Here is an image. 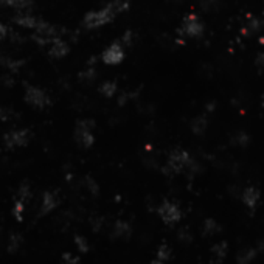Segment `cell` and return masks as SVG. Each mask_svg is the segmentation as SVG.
<instances>
[{
    "label": "cell",
    "mask_w": 264,
    "mask_h": 264,
    "mask_svg": "<svg viewBox=\"0 0 264 264\" xmlns=\"http://www.w3.org/2000/svg\"><path fill=\"white\" fill-rule=\"evenodd\" d=\"M125 10H128V4L122 2V0H115V2H110L109 5H106L101 10L87 13L83 23H84V27L89 28V30L100 28V27L106 25V23L112 22L120 13H123Z\"/></svg>",
    "instance_id": "1"
},
{
    "label": "cell",
    "mask_w": 264,
    "mask_h": 264,
    "mask_svg": "<svg viewBox=\"0 0 264 264\" xmlns=\"http://www.w3.org/2000/svg\"><path fill=\"white\" fill-rule=\"evenodd\" d=\"M195 168V162L191 160V157L188 156V153L177 149L173 151L171 156L168 157L166 166H165V173L166 174H179L183 171H190Z\"/></svg>",
    "instance_id": "2"
},
{
    "label": "cell",
    "mask_w": 264,
    "mask_h": 264,
    "mask_svg": "<svg viewBox=\"0 0 264 264\" xmlns=\"http://www.w3.org/2000/svg\"><path fill=\"white\" fill-rule=\"evenodd\" d=\"M93 129H95V126H93L92 120H81L78 123L75 135H77V141L83 148H90L93 145V141H95Z\"/></svg>",
    "instance_id": "3"
},
{
    "label": "cell",
    "mask_w": 264,
    "mask_h": 264,
    "mask_svg": "<svg viewBox=\"0 0 264 264\" xmlns=\"http://www.w3.org/2000/svg\"><path fill=\"white\" fill-rule=\"evenodd\" d=\"M30 137H31V134L27 129H13V131L5 134L4 141H5L7 148L16 149V148L27 146L28 141H30Z\"/></svg>",
    "instance_id": "4"
},
{
    "label": "cell",
    "mask_w": 264,
    "mask_h": 264,
    "mask_svg": "<svg viewBox=\"0 0 264 264\" xmlns=\"http://www.w3.org/2000/svg\"><path fill=\"white\" fill-rule=\"evenodd\" d=\"M25 101L36 109H44L50 104V97L39 87H28L25 92Z\"/></svg>",
    "instance_id": "5"
},
{
    "label": "cell",
    "mask_w": 264,
    "mask_h": 264,
    "mask_svg": "<svg viewBox=\"0 0 264 264\" xmlns=\"http://www.w3.org/2000/svg\"><path fill=\"white\" fill-rule=\"evenodd\" d=\"M101 59L107 65H118L120 62L125 59V47L120 44V42L110 44L107 49L103 52Z\"/></svg>",
    "instance_id": "6"
},
{
    "label": "cell",
    "mask_w": 264,
    "mask_h": 264,
    "mask_svg": "<svg viewBox=\"0 0 264 264\" xmlns=\"http://www.w3.org/2000/svg\"><path fill=\"white\" fill-rule=\"evenodd\" d=\"M180 31L186 36V37H199L204 31V25L198 16L190 14L183 19L182 22V28Z\"/></svg>",
    "instance_id": "7"
},
{
    "label": "cell",
    "mask_w": 264,
    "mask_h": 264,
    "mask_svg": "<svg viewBox=\"0 0 264 264\" xmlns=\"http://www.w3.org/2000/svg\"><path fill=\"white\" fill-rule=\"evenodd\" d=\"M159 214L160 218L166 222V224H176L177 221H180L182 218V211L180 208L170 201H165L160 207H159Z\"/></svg>",
    "instance_id": "8"
},
{
    "label": "cell",
    "mask_w": 264,
    "mask_h": 264,
    "mask_svg": "<svg viewBox=\"0 0 264 264\" xmlns=\"http://www.w3.org/2000/svg\"><path fill=\"white\" fill-rule=\"evenodd\" d=\"M30 199V188L27 185H23L19 193L16 196V201H14V208H13V214L19 221H22L23 218V211H25V207H27V202Z\"/></svg>",
    "instance_id": "9"
},
{
    "label": "cell",
    "mask_w": 264,
    "mask_h": 264,
    "mask_svg": "<svg viewBox=\"0 0 264 264\" xmlns=\"http://www.w3.org/2000/svg\"><path fill=\"white\" fill-rule=\"evenodd\" d=\"M59 205V196L53 191H47L42 196V202H41V213L47 214L50 213L52 210H55Z\"/></svg>",
    "instance_id": "10"
},
{
    "label": "cell",
    "mask_w": 264,
    "mask_h": 264,
    "mask_svg": "<svg viewBox=\"0 0 264 264\" xmlns=\"http://www.w3.org/2000/svg\"><path fill=\"white\" fill-rule=\"evenodd\" d=\"M14 22L17 23V25H20V27H25V28H31V30H37L41 25H42V20L41 19H37V17H34L33 14H27V13H23V14H19L16 19H14Z\"/></svg>",
    "instance_id": "11"
},
{
    "label": "cell",
    "mask_w": 264,
    "mask_h": 264,
    "mask_svg": "<svg viewBox=\"0 0 264 264\" xmlns=\"http://www.w3.org/2000/svg\"><path fill=\"white\" fill-rule=\"evenodd\" d=\"M241 199L250 210H253L259 202V190L255 186H247L246 190H243Z\"/></svg>",
    "instance_id": "12"
},
{
    "label": "cell",
    "mask_w": 264,
    "mask_h": 264,
    "mask_svg": "<svg viewBox=\"0 0 264 264\" xmlns=\"http://www.w3.org/2000/svg\"><path fill=\"white\" fill-rule=\"evenodd\" d=\"M50 56H53V58H64L67 53H68V45H67V42H64L62 39H59V37H56V39H53L50 44Z\"/></svg>",
    "instance_id": "13"
},
{
    "label": "cell",
    "mask_w": 264,
    "mask_h": 264,
    "mask_svg": "<svg viewBox=\"0 0 264 264\" xmlns=\"http://www.w3.org/2000/svg\"><path fill=\"white\" fill-rule=\"evenodd\" d=\"M258 256V250L255 247H244L236 253V264H252Z\"/></svg>",
    "instance_id": "14"
},
{
    "label": "cell",
    "mask_w": 264,
    "mask_h": 264,
    "mask_svg": "<svg viewBox=\"0 0 264 264\" xmlns=\"http://www.w3.org/2000/svg\"><path fill=\"white\" fill-rule=\"evenodd\" d=\"M227 253H229V246L225 241H221L211 247V255H213L214 261H218V262H222L225 259Z\"/></svg>",
    "instance_id": "15"
},
{
    "label": "cell",
    "mask_w": 264,
    "mask_h": 264,
    "mask_svg": "<svg viewBox=\"0 0 264 264\" xmlns=\"http://www.w3.org/2000/svg\"><path fill=\"white\" fill-rule=\"evenodd\" d=\"M115 238H128L131 235V225L126 221H117L114 225V233Z\"/></svg>",
    "instance_id": "16"
},
{
    "label": "cell",
    "mask_w": 264,
    "mask_h": 264,
    "mask_svg": "<svg viewBox=\"0 0 264 264\" xmlns=\"http://www.w3.org/2000/svg\"><path fill=\"white\" fill-rule=\"evenodd\" d=\"M0 5L14 10H27L31 7V0H0Z\"/></svg>",
    "instance_id": "17"
},
{
    "label": "cell",
    "mask_w": 264,
    "mask_h": 264,
    "mask_svg": "<svg viewBox=\"0 0 264 264\" xmlns=\"http://www.w3.org/2000/svg\"><path fill=\"white\" fill-rule=\"evenodd\" d=\"M202 232H204V236H213V235H218L221 233V225L216 222L214 219H205L204 222V227H202Z\"/></svg>",
    "instance_id": "18"
},
{
    "label": "cell",
    "mask_w": 264,
    "mask_h": 264,
    "mask_svg": "<svg viewBox=\"0 0 264 264\" xmlns=\"http://www.w3.org/2000/svg\"><path fill=\"white\" fill-rule=\"evenodd\" d=\"M100 92H101V95H104L106 98H112L115 95V92H117V84L114 81H106V83L101 84Z\"/></svg>",
    "instance_id": "19"
},
{
    "label": "cell",
    "mask_w": 264,
    "mask_h": 264,
    "mask_svg": "<svg viewBox=\"0 0 264 264\" xmlns=\"http://www.w3.org/2000/svg\"><path fill=\"white\" fill-rule=\"evenodd\" d=\"M171 258V249L168 247L166 244H163V246H160L159 247V250H157V259H160V261H168Z\"/></svg>",
    "instance_id": "20"
},
{
    "label": "cell",
    "mask_w": 264,
    "mask_h": 264,
    "mask_svg": "<svg viewBox=\"0 0 264 264\" xmlns=\"http://www.w3.org/2000/svg\"><path fill=\"white\" fill-rule=\"evenodd\" d=\"M20 243H22V238H20V235H17V233L11 235L10 241H8V250H10L11 253H13V252H16V250L19 249Z\"/></svg>",
    "instance_id": "21"
},
{
    "label": "cell",
    "mask_w": 264,
    "mask_h": 264,
    "mask_svg": "<svg viewBox=\"0 0 264 264\" xmlns=\"http://www.w3.org/2000/svg\"><path fill=\"white\" fill-rule=\"evenodd\" d=\"M179 239H180L183 244H190L191 241H193V236H191V233H190L188 229H182L179 232Z\"/></svg>",
    "instance_id": "22"
},
{
    "label": "cell",
    "mask_w": 264,
    "mask_h": 264,
    "mask_svg": "<svg viewBox=\"0 0 264 264\" xmlns=\"http://www.w3.org/2000/svg\"><path fill=\"white\" fill-rule=\"evenodd\" d=\"M75 241H77V246L81 252H86L89 249V244H87V239L84 236H77L75 238Z\"/></svg>",
    "instance_id": "23"
},
{
    "label": "cell",
    "mask_w": 264,
    "mask_h": 264,
    "mask_svg": "<svg viewBox=\"0 0 264 264\" xmlns=\"http://www.w3.org/2000/svg\"><path fill=\"white\" fill-rule=\"evenodd\" d=\"M64 264H80V259L73 255L67 253V255H64Z\"/></svg>",
    "instance_id": "24"
},
{
    "label": "cell",
    "mask_w": 264,
    "mask_h": 264,
    "mask_svg": "<svg viewBox=\"0 0 264 264\" xmlns=\"http://www.w3.org/2000/svg\"><path fill=\"white\" fill-rule=\"evenodd\" d=\"M10 34V30L7 25H4V23H0V41H4L7 39V36Z\"/></svg>",
    "instance_id": "25"
},
{
    "label": "cell",
    "mask_w": 264,
    "mask_h": 264,
    "mask_svg": "<svg viewBox=\"0 0 264 264\" xmlns=\"http://www.w3.org/2000/svg\"><path fill=\"white\" fill-rule=\"evenodd\" d=\"M153 264H165V261H160V259H157V258H156V259L153 261Z\"/></svg>",
    "instance_id": "26"
},
{
    "label": "cell",
    "mask_w": 264,
    "mask_h": 264,
    "mask_svg": "<svg viewBox=\"0 0 264 264\" xmlns=\"http://www.w3.org/2000/svg\"><path fill=\"white\" fill-rule=\"evenodd\" d=\"M262 98H264V97H262Z\"/></svg>",
    "instance_id": "27"
}]
</instances>
